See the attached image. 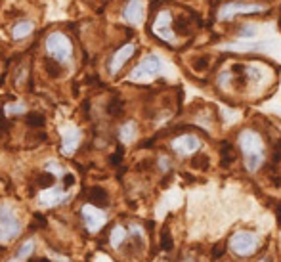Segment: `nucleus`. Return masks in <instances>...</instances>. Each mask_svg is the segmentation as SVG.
Returning <instances> with one entry per match:
<instances>
[{
	"label": "nucleus",
	"mask_w": 281,
	"mask_h": 262,
	"mask_svg": "<svg viewBox=\"0 0 281 262\" xmlns=\"http://www.w3.org/2000/svg\"><path fill=\"white\" fill-rule=\"evenodd\" d=\"M239 147L245 155L247 169L253 172L264 163V144L262 138L254 130H243L239 136Z\"/></svg>",
	"instance_id": "f257e3e1"
},
{
	"label": "nucleus",
	"mask_w": 281,
	"mask_h": 262,
	"mask_svg": "<svg viewBox=\"0 0 281 262\" xmlns=\"http://www.w3.org/2000/svg\"><path fill=\"white\" fill-rule=\"evenodd\" d=\"M19 232H21V228H19L18 218L14 217L12 208L6 205H0V241L8 243L18 237Z\"/></svg>",
	"instance_id": "f03ea898"
},
{
	"label": "nucleus",
	"mask_w": 281,
	"mask_h": 262,
	"mask_svg": "<svg viewBox=\"0 0 281 262\" xmlns=\"http://www.w3.org/2000/svg\"><path fill=\"white\" fill-rule=\"evenodd\" d=\"M46 50L54 56L58 62H65L71 58V42L64 33H52L46 38Z\"/></svg>",
	"instance_id": "7ed1b4c3"
},
{
	"label": "nucleus",
	"mask_w": 281,
	"mask_h": 262,
	"mask_svg": "<svg viewBox=\"0 0 281 262\" xmlns=\"http://www.w3.org/2000/svg\"><path fill=\"white\" fill-rule=\"evenodd\" d=\"M230 247L239 256H249L258 249V237L254 234H249V232H237V234L232 235Z\"/></svg>",
	"instance_id": "20e7f679"
},
{
	"label": "nucleus",
	"mask_w": 281,
	"mask_h": 262,
	"mask_svg": "<svg viewBox=\"0 0 281 262\" xmlns=\"http://www.w3.org/2000/svg\"><path fill=\"white\" fill-rule=\"evenodd\" d=\"M264 4H247V2H226L222 8L218 10V18L220 19H232L237 14H256L264 12Z\"/></svg>",
	"instance_id": "39448f33"
},
{
	"label": "nucleus",
	"mask_w": 281,
	"mask_h": 262,
	"mask_svg": "<svg viewBox=\"0 0 281 262\" xmlns=\"http://www.w3.org/2000/svg\"><path fill=\"white\" fill-rule=\"evenodd\" d=\"M159 71H161V60L155 54H149L138 64V67H134V71L130 73V77L132 79H144V77L157 75Z\"/></svg>",
	"instance_id": "423d86ee"
},
{
	"label": "nucleus",
	"mask_w": 281,
	"mask_h": 262,
	"mask_svg": "<svg viewBox=\"0 0 281 262\" xmlns=\"http://www.w3.org/2000/svg\"><path fill=\"white\" fill-rule=\"evenodd\" d=\"M171 14L168 12H161L153 23V35L159 36L164 42H174V33L171 29Z\"/></svg>",
	"instance_id": "0eeeda50"
},
{
	"label": "nucleus",
	"mask_w": 281,
	"mask_h": 262,
	"mask_svg": "<svg viewBox=\"0 0 281 262\" xmlns=\"http://www.w3.org/2000/svg\"><path fill=\"white\" fill-rule=\"evenodd\" d=\"M134 50H136V46H134V44L121 46L117 52H115V56L111 58V64H109V73H111V75H117V73L121 71V67L127 64L130 58H132Z\"/></svg>",
	"instance_id": "6e6552de"
},
{
	"label": "nucleus",
	"mask_w": 281,
	"mask_h": 262,
	"mask_svg": "<svg viewBox=\"0 0 281 262\" xmlns=\"http://www.w3.org/2000/svg\"><path fill=\"white\" fill-rule=\"evenodd\" d=\"M199 147H201L199 138H197V136H191V134L180 136V138H176L173 142V149L180 155H190V153H193V151H197Z\"/></svg>",
	"instance_id": "1a4fd4ad"
},
{
	"label": "nucleus",
	"mask_w": 281,
	"mask_h": 262,
	"mask_svg": "<svg viewBox=\"0 0 281 262\" xmlns=\"http://www.w3.org/2000/svg\"><path fill=\"white\" fill-rule=\"evenodd\" d=\"M82 218H84L88 230H92V232H96V230L105 222V215L100 211V207H94V205L82 207Z\"/></svg>",
	"instance_id": "9d476101"
},
{
	"label": "nucleus",
	"mask_w": 281,
	"mask_h": 262,
	"mask_svg": "<svg viewBox=\"0 0 281 262\" xmlns=\"http://www.w3.org/2000/svg\"><path fill=\"white\" fill-rule=\"evenodd\" d=\"M123 16H125V19H127L128 23L138 25L142 21V18H144V4H142V0H128Z\"/></svg>",
	"instance_id": "9b49d317"
},
{
	"label": "nucleus",
	"mask_w": 281,
	"mask_h": 262,
	"mask_svg": "<svg viewBox=\"0 0 281 262\" xmlns=\"http://www.w3.org/2000/svg\"><path fill=\"white\" fill-rule=\"evenodd\" d=\"M88 201L94 207H107L109 205L107 191L103 190V188H90L88 190Z\"/></svg>",
	"instance_id": "f8f14e48"
},
{
	"label": "nucleus",
	"mask_w": 281,
	"mask_h": 262,
	"mask_svg": "<svg viewBox=\"0 0 281 262\" xmlns=\"http://www.w3.org/2000/svg\"><path fill=\"white\" fill-rule=\"evenodd\" d=\"M79 138H81L79 130H71L69 134H65L64 142H62V149L65 155H71V151H75V147L79 145Z\"/></svg>",
	"instance_id": "ddd939ff"
},
{
	"label": "nucleus",
	"mask_w": 281,
	"mask_h": 262,
	"mask_svg": "<svg viewBox=\"0 0 281 262\" xmlns=\"http://www.w3.org/2000/svg\"><path fill=\"white\" fill-rule=\"evenodd\" d=\"M31 31H33V23L21 21V23H18V25H14V29H12V36H14L16 40H19V38H25Z\"/></svg>",
	"instance_id": "4468645a"
},
{
	"label": "nucleus",
	"mask_w": 281,
	"mask_h": 262,
	"mask_svg": "<svg viewBox=\"0 0 281 262\" xmlns=\"http://www.w3.org/2000/svg\"><path fill=\"white\" fill-rule=\"evenodd\" d=\"M236 149L232 147V144L224 142L222 144V167H230V165L236 161Z\"/></svg>",
	"instance_id": "2eb2a0df"
},
{
	"label": "nucleus",
	"mask_w": 281,
	"mask_h": 262,
	"mask_svg": "<svg viewBox=\"0 0 281 262\" xmlns=\"http://www.w3.org/2000/svg\"><path fill=\"white\" fill-rule=\"evenodd\" d=\"M44 71L48 73V77H60L62 75V67H60V62H54V60H44Z\"/></svg>",
	"instance_id": "dca6fc26"
},
{
	"label": "nucleus",
	"mask_w": 281,
	"mask_h": 262,
	"mask_svg": "<svg viewBox=\"0 0 281 262\" xmlns=\"http://www.w3.org/2000/svg\"><path fill=\"white\" fill-rule=\"evenodd\" d=\"M125 237H127L125 228H123V226H115V228H113V232H111V245H113V247H119V245L125 241Z\"/></svg>",
	"instance_id": "f3484780"
},
{
	"label": "nucleus",
	"mask_w": 281,
	"mask_h": 262,
	"mask_svg": "<svg viewBox=\"0 0 281 262\" xmlns=\"http://www.w3.org/2000/svg\"><path fill=\"white\" fill-rule=\"evenodd\" d=\"M27 125L31 128H38L44 125V115L42 113H29L27 115Z\"/></svg>",
	"instance_id": "a211bd4d"
},
{
	"label": "nucleus",
	"mask_w": 281,
	"mask_h": 262,
	"mask_svg": "<svg viewBox=\"0 0 281 262\" xmlns=\"http://www.w3.org/2000/svg\"><path fill=\"white\" fill-rule=\"evenodd\" d=\"M173 235H171V232L164 228L163 230V234H161V247H163L164 251H171L173 249Z\"/></svg>",
	"instance_id": "6ab92c4d"
},
{
	"label": "nucleus",
	"mask_w": 281,
	"mask_h": 262,
	"mask_svg": "<svg viewBox=\"0 0 281 262\" xmlns=\"http://www.w3.org/2000/svg\"><path fill=\"white\" fill-rule=\"evenodd\" d=\"M191 167L205 171V169L209 167V159H207V155H197V157H193V159H191Z\"/></svg>",
	"instance_id": "aec40b11"
},
{
	"label": "nucleus",
	"mask_w": 281,
	"mask_h": 262,
	"mask_svg": "<svg viewBox=\"0 0 281 262\" xmlns=\"http://www.w3.org/2000/svg\"><path fill=\"white\" fill-rule=\"evenodd\" d=\"M134 132H136V128H134V125L132 123H128V125H125L123 127V130H121V136H123V140H132L134 138Z\"/></svg>",
	"instance_id": "412c9836"
},
{
	"label": "nucleus",
	"mask_w": 281,
	"mask_h": 262,
	"mask_svg": "<svg viewBox=\"0 0 281 262\" xmlns=\"http://www.w3.org/2000/svg\"><path fill=\"white\" fill-rule=\"evenodd\" d=\"M54 184V176L50 174V172H46L44 176H40V180H38V186L40 188H50Z\"/></svg>",
	"instance_id": "4be33fe9"
},
{
	"label": "nucleus",
	"mask_w": 281,
	"mask_h": 262,
	"mask_svg": "<svg viewBox=\"0 0 281 262\" xmlns=\"http://www.w3.org/2000/svg\"><path fill=\"white\" fill-rule=\"evenodd\" d=\"M109 113H111V115H119V113H123V103H121L119 99H113V101L109 103Z\"/></svg>",
	"instance_id": "5701e85b"
},
{
	"label": "nucleus",
	"mask_w": 281,
	"mask_h": 262,
	"mask_svg": "<svg viewBox=\"0 0 281 262\" xmlns=\"http://www.w3.org/2000/svg\"><path fill=\"white\" fill-rule=\"evenodd\" d=\"M31 251H33V241H27V243H23V247L19 249V253H18V258L29 256V254H31Z\"/></svg>",
	"instance_id": "b1692460"
},
{
	"label": "nucleus",
	"mask_w": 281,
	"mask_h": 262,
	"mask_svg": "<svg viewBox=\"0 0 281 262\" xmlns=\"http://www.w3.org/2000/svg\"><path fill=\"white\" fill-rule=\"evenodd\" d=\"M209 67V58H199L195 64H193V69L195 71H205Z\"/></svg>",
	"instance_id": "393cba45"
},
{
	"label": "nucleus",
	"mask_w": 281,
	"mask_h": 262,
	"mask_svg": "<svg viewBox=\"0 0 281 262\" xmlns=\"http://www.w3.org/2000/svg\"><path fill=\"white\" fill-rule=\"evenodd\" d=\"M224 251H226V245L224 243L214 245V249H212V258H220V256L224 254Z\"/></svg>",
	"instance_id": "a878e982"
},
{
	"label": "nucleus",
	"mask_w": 281,
	"mask_h": 262,
	"mask_svg": "<svg viewBox=\"0 0 281 262\" xmlns=\"http://www.w3.org/2000/svg\"><path fill=\"white\" fill-rule=\"evenodd\" d=\"M176 25H178V29H180V33H184V35H188V33H190V27H188V25H186V21H184V19H178V23H176Z\"/></svg>",
	"instance_id": "bb28decb"
},
{
	"label": "nucleus",
	"mask_w": 281,
	"mask_h": 262,
	"mask_svg": "<svg viewBox=\"0 0 281 262\" xmlns=\"http://www.w3.org/2000/svg\"><path fill=\"white\" fill-rule=\"evenodd\" d=\"M239 35H241V36H253L254 35V27H251V25H245V27H243V31H241Z\"/></svg>",
	"instance_id": "cd10ccee"
},
{
	"label": "nucleus",
	"mask_w": 281,
	"mask_h": 262,
	"mask_svg": "<svg viewBox=\"0 0 281 262\" xmlns=\"http://www.w3.org/2000/svg\"><path fill=\"white\" fill-rule=\"evenodd\" d=\"M35 222H36V224L33 228H36V226H38V228H44L46 226V218H42L40 215H35Z\"/></svg>",
	"instance_id": "c85d7f7f"
},
{
	"label": "nucleus",
	"mask_w": 281,
	"mask_h": 262,
	"mask_svg": "<svg viewBox=\"0 0 281 262\" xmlns=\"http://www.w3.org/2000/svg\"><path fill=\"white\" fill-rule=\"evenodd\" d=\"M64 184L67 186V188H69V186H73V184H75V176H73V174H65V176H64Z\"/></svg>",
	"instance_id": "c756f323"
},
{
	"label": "nucleus",
	"mask_w": 281,
	"mask_h": 262,
	"mask_svg": "<svg viewBox=\"0 0 281 262\" xmlns=\"http://www.w3.org/2000/svg\"><path fill=\"white\" fill-rule=\"evenodd\" d=\"M8 111H10V113H21V111H23V106H16V108L12 106V108H10Z\"/></svg>",
	"instance_id": "7c9ffc66"
},
{
	"label": "nucleus",
	"mask_w": 281,
	"mask_h": 262,
	"mask_svg": "<svg viewBox=\"0 0 281 262\" xmlns=\"http://www.w3.org/2000/svg\"><path fill=\"white\" fill-rule=\"evenodd\" d=\"M275 153H277V157H281V140L275 144Z\"/></svg>",
	"instance_id": "2f4dec72"
},
{
	"label": "nucleus",
	"mask_w": 281,
	"mask_h": 262,
	"mask_svg": "<svg viewBox=\"0 0 281 262\" xmlns=\"http://www.w3.org/2000/svg\"><path fill=\"white\" fill-rule=\"evenodd\" d=\"M29 262H50L48 258H33V260H29Z\"/></svg>",
	"instance_id": "473e14b6"
},
{
	"label": "nucleus",
	"mask_w": 281,
	"mask_h": 262,
	"mask_svg": "<svg viewBox=\"0 0 281 262\" xmlns=\"http://www.w3.org/2000/svg\"><path fill=\"white\" fill-rule=\"evenodd\" d=\"M260 262H268V258H262V260H260Z\"/></svg>",
	"instance_id": "72a5a7b5"
}]
</instances>
